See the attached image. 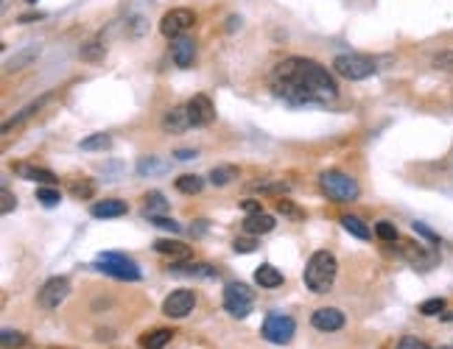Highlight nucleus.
Listing matches in <instances>:
<instances>
[{
	"label": "nucleus",
	"mask_w": 453,
	"mask_h": 349,
	"mask_svg": "<svg viewBox=\"0 0 453 349\" xmlns=\"http://www.w3.org/2000/svg\"><path fill=\"white\" fill-rule=\"evenodd\" d=\"M232 249H235L238 254H250V251H255V249H258V243H255V235H250V238H235Z\"/></svg>",
	"instance_id": "obj_40"
},
{
	"label": "nucleus",
	"mask_w": 453,
	"mask_h": 349,
	"mask_svg": "<svg viewBox=\"0 0 453 349\" xmlns=\"http://www.w3.org/2000/svg\"><path fill=\"white\" fill-rule=\"evenodd\" d=\"M375 235H378L381 240L392 243V240H397V227H395L392 221H378V224H375Z\"/></svg>",
	"instance_id": "obj_36"
},
{
	"label": "nucleus",
	"mask_w": 453,
	"mask_h": 349,
	"mask_svg": "<svg viewBox=\"0 0 453 349\" xmlns=\"http://www.w3.org/2000/svg\"><path fill=\"white\" fill-rule=\"evenodd\" d=\"M227 23H230V25H227V28H230V31H232V28H235V25H241V20H238V17H230V20H227Z\"/></svg>",
	"instance_id": "obj_48"
},
{
	"label": "nucleus",
	"mask_w": 453,
	"mask_h": 349,
	"mask_svg": "<svg viewBox=\"0 0 453 349\" xmlns=\"http://www.w3.org/2000/svg\"><path fill=\"white\" fill-rule=\"evenodd\" d=\"M333 70L342 78H347V81H364V78L378 73L375 62L369 56H361V54H342V56H336L333 59Z\"/></svg>",
	"instance_id": "obj_6"
},
{
	"label": "nucleus",
	"mask_w": 453,
	"mask_h": 349,
	"mask_svg": "<svg viewBox=\"0 0 453 349\" xmlns=\"http://www.w3.org/2000/svg\"><path fill=\"white\" fill-rule=\"evenodd\" d=\"M96 271H104L115 280H126V282H137L140 280V269L135 260H129L126 254H118V251H101L98 254V263L90 266Z\"/></svg>",
	"instance_id": "obj_4"
},
{
	"label": "nucleus",
	"mask_w": 453,
	"mask_h": 349,
	"mask_svg": "<svg viewBox=\"0 0 453 349\" xmlns=\"http://www.w3.org/2000/svg\"><path fill=\"white\" fill-rule=\"evenodd\" d=\"M25 3H36V0H25Z\"/></svg>",
	"instance_id": "obj_50"
},
{
	"label": "nucleus",
	"mask_w": 453,
	"mask_h": 349,
	"mask_svg": "<svg viewBox=\"0 0 453 349\" xmlns=\"http://www.w3.org/2000/svg\"><path fill=\"white\" fill-rule=\"evenodd\" d=\"M283 271L280 269H274L272 263H263V266H258V271H255V282L261 285V288H277V285H283Z\"/></svg>",
	"instance_id": "obj_20"
},
{
	"label": "nucleus",
	"mask_w": 453,
	"mask_h": 349,
	"mask_svg": "<svg viewBox=\"0 0 453 349\" xmlns=\"http://www.w3.org/2000/svg\"><path fill=\"white\" fill-rule=\"evenodd\" d=\"M188 117H190V126H210L216 120V106L208 95H193L188 104Z\"/></svg>",
	"instance_id": "obj_11"
},
{
	"label": "nucleus",
	"mask_w": 453,
	"mask_h": 349,
	"mask_svg": "<svg viewBox=\"0 0 453 349\" xmlns=\"http://www.w3.org/2000/svg\"><path fill=\"white\" fill-rule=\"evenodd\" d=\"M171 338H174L171 330H151V333L140 335V344H143L146 349H162L166 344H171Z\"/></svg>",
	"instance_id": "obj_23"
},
{
	"label": "nucleus",
	"mask_w": 453,
	"mask_h": 349,
	"mask_svg": "<svg viewBox=\"0 0 453 349\" xmlns=\"http://www.w3.org/2000/svg\"><path fill=\"white\" fill-rule=\"evenodd\" d=\"M336 274H339V263L331 251H313L311 260L305 263V271H302V280L308 285L311 293H327L336 282Z\"/></svg>",
	"instance_id": "obj_2"
},
{
	"label": "nucleus",
	"mask_w": 453,
	"mask_h": 349,
	"mask_svg": "<svg viewBox=\"0 0 453 349\" xmlns=\"http://www.w3.org/2000/svg\"><path fill=\"white\" fill-rule=\"evenodd\" d=\"M411 227H415V232H417V235H423V238H426V240H428L431 246H439V235H434V232H431V229H428L426 224L415 221V224H411Z\"/></svg>",
	"instance_id": "obj_42"
},
{
	"label": "nucleus",
	"mask_w": 453,
	"mask_h": 349,
	"mask_svg": "<svg viewBox=\"0 0 453 349\" xmlns=\"http://www.w3.org/2000/svg\"><path fill=\"white\" fill-rule=\"evenodd\" d=\"M342 227H344L353 238H358V240H369V235H373V232H369V227L361 221V218H355V215H344V218H342Z\"/></svg>",
	"instance_id": "obj_24"
},
{
	"label": "nucleus",
	"mask_w": 453,
	"mask_h": 349,
	"mask_svg": "<svg viewBox=\"0 0 453 349\" xmlns=\"http://www.w3.org/2000/svg\"><path fill=\"white\" fill-rule=\"evenodd\" d=\"M311 324L322 333H336L344 327V313L339 308H319V311H313Z\"/></svg>",
	"instance_id": "obj_12"
},
{
	"label": "nucleus",
	"mask_w": 453,
	"mask_h": 349,
	"mask_svg": "<svg viewBox=\"0 0 453 349\" xmlns=\"http://www.w3.org/2000/svg\"><path fill=\"white\" fill-rule=\"evenodd\" d=\"M174 157H177V159H182V162H188V159H193V157H196V151H188V148H179V151H177Z\"/></svg>",
	"instance_id": "obj_46"
},
{
	"label": "nucleus",
	"mask_w": 453,
	"mask_h": 349,
	"mask_svg": "<svg viewBox=\"0 0 453 349\" xmlns=\"http://www.w3.org/2000/svg\"><path fill=\"white\" fill-rule=\"evenodd\" d=\"M36 201H43V207H56L62 201V193L56 188H39L36 190Z\"/></svg>",
	"instance_id": "obj_35"
},
{
	"label": "nucleus",
	"mask_w": 453,
	"mask_h": 349,
	"mask_svg": "<svg viewBox=\"0 0 453 349\" xmlns=\"http://www.w3.org/2000/svg\"><path fill=\"white\" fill-rule=\"evenodd\" d=\"M129 212V204L120 201V199H104V201H96L90 207V215L93 218H120Z\"/></svg>",
	"instance_id": "obj_18"
},
{
	"label": "nucleus",
	"mask_w": 453,
	"mask_h": 349,
	"mask_svg": "<svg viewBox=\"0 0 453 349\" xmlns=\"http://www.w3.org/2000/svg\"><path fill=\"white\" fill-rule=\"evenodd\" d=\"M39 17H43V14H23L20 23H31V20H39Z\"/></svg>",
	"instance_id": "obj_47"
},
{
	"label": "nucleus",
	"mask_w": 453,
	"mask_h": 349,
	"mask_svg": "<svg viewBox=\"0 0 453 349\" xmlns=\"http://www.w3.org/2000/svg\"><path fill=\"white\" fill-rule=\"evenodd\" d=\"M193 23H196V14L190 9H171V12L162 14L159 31H162V36H168V39H179L188 28H193Z\"/></svg>",
	"instance_id": "obj_8"
},
{
	"label": "nucleus",
	"mask_w": 453,
	"mask_h": 349,
	"mask_svg": "<svg viewBox=\"0 0 453 349\" xmlns=\"http://www.w3.org/2000/svg\"><path fill=\"white\" fill-rule=\"evenodd\" d=\"M168 271L174 277H193V280H216L219 269L208 266V263H171Z\"/></svg>",
	"instance_id": "obj_13"
},
{
	"label": "nucleus",
	"mask_w": 453,
	"mask_h": 349,
	"mask_svg": "<svg viewBox=\"0 0 453 349\" xmlns=\"http://www.w3.org/2000/svg\"><path fill=\"white\" fill-rule=\"evenodd\" d=\"M93 193H96L93 182H73L70 185V196L73 199H93Z\"/></svg>",
	"instance_id": "obj_37"
},
{
	"label": "nucleus",
	"mask_w": 453,
	"mask_h": 349,
	"mask_svg": "<svg viewBox=\"0 0 453 349\" xmlns=\"http://www.w3.org/2000/svg\"><path fill=\"white\" fill-rule=\"evenodd\" d=\"M261 210H263V207H261V201H255V199H246V201H243V212H246V215L261 212Z\"/></svg>",
	"instance_id": "obj_45"
},
{
	"label": "nucleus",
	"mask_w": 453,
	"mask_h": 349,
	"mask_svg": "<svg viewBox=\"0 0 453 349\" xmlns=\"http://www.w3.org/2000/svg\"><path fill=\"white\" fill-rule=\"evenodd\" d=\"M434 67L437 70H445V73H453V51H442L434 56Z\"/></svg>",
	"instance_id": "obj_39"
},
{
	"label": "nucleus",
	"mask_w": 453,
	"mask_h": 349,
	"mask_svg": "<svg viewBox=\"0 0 453 349\" xmlns=\"http://www.w3.org/2000/svg\"><path fill=\"white\" fill-rule=\"evenodd\" d=\"M171 56H174V65L177 67H190L193 65V59H196V42L193 39H188V36H179V39H174V45H171Z\"/></svg>",
	"instance_id": "obj_16"
},
{
	"label": "nucleus",
	"mask_w": 453,
	"mask_h": 349,
	"mask_svg": "<svg viewBox=\"0 0 453 349\" xmlns=\"http://www.w3.org/2000/svg\"><path fill=\"white\" fill-rule=\"evenodd\" d=\"M201 188H204V179L196 177V173H185V177L177 179V190L185 196H196V193H201Z\"/></svg>",
	"instance_id": "obj_26"
},
{
	"label": "nucleus",
	"mask_w": 453,
	"mask_h": 349,
	"mask_svg": "<svg viewBox=\"0 0 453 349\" xmlns=\"http://www.w3.org/2000/svg\"><path fill=\"white\" fill-rule=\"evenodd\" d=\"M442 311H445V299H426L420 304V313L423 316H439Z\"/></svg>",
	"instance_id": "obj_38"
},
{
	"label": "nucleus",
	"mask_w": 453,
	"mask_h": 349,
	"mask_svg": "<svg viewBox=\"0 0 453 349\" xmlns=\"http://www.w3.org/2000/svg\"><path fill=\"white\" fill-rule=\"evenodd\" d=\"M208 179H210V185L224 188V185H230L232 179H238V168H235V165H219V168L210 170Z\"/></svg>",
	"instance_id": "obj_22"
},
{
	"label": "nucleus",
	"mask_w": 453,
	"mask_h": 349,
	"mask_svg": "<svg viewBox=\"0 0 453 349\" xmlns=\"http://www.w3.org/2000/svg\"><path fill=\"white\" fill-rule=\"evenodd\" d=\"M14 207H17V199L12 196V190H9V188H3V204H0V212L9 215Z\"/></svg>",
	"instance_id": "obj_44"
},
{
	"label": "nucleus",
	"mask_w": 453,
	"mask_h": 349,
	"mask_svg": "<svg viewBox=\"0 0 453 349\" xmlns=\"http://www.w3.org/2000/svg\"><path fill=\"white\" fill-rule=\"evenodd\" d=\"M104 45L101 42H87V45H81V51H78V56L85 59V62H98V59H104Z\"/></svg>",
	"instance_id": "obj_31"
},
{
	"label": "nucleus",
	"mask_w": 453,
	"mask_h": 349,
	"mask_svg": "<svg viewBox=\"0 0 453 349\" xmlns=\"http://www.w3.org/2000/svg\"><path fill=\"white\" fill-rule=\"evenodd\" d=\"M39 56V45H31V48H25V51H20L14 59H9L6 62V70L12 73V70H20V67H25L31 59H36Z\"/></svg>",
	"instance_id": "obj_29"
},
{
	"label": "nucleus",
	"mask_w": 453,
	"mask_h": 349,
	"mask_svg": "<svg viewBox=\"0 0 453 349\" xmlns=\"http://www.w3.org/2000/svg\"><path fill=\"white\" fill-rule=\"evenodd\" d=\"M272 93L291 106H324L339 98V84L313 59L288 56L274 65L269 76Z\"/></svg>",
	"instance_id": "obj_1"
},
{
	"label": "nucleus",
	"mask_w": 453,
	"mask_h": 349,
	"mask_svg": "<svg viewBox=\"0 0 453 349\" xmlns=\"http://www.w3.org/2000/svg\"><path fill=\"white\" fill-rule=\"evenodd\" d=\"M319 188L327 199L336 201V204H347V201H355L361 196L358 182L353 177H347V173H342V170H324L319 177Z\"/></svg>",
	"instance_id": "obj_3"
},
{
	"label": "nucleus",
	"mask_w": 453,
	"mask_h": 349,
	"mask_svg": "<svg viewBox=\"0 0 453 349\" xmlns=\"http://www.w3.org/2000/svg\"><path fill=\"white\" fill-rule=\"evenodd\" d=\"M403 257L408 260V263H415L417 269H423V271H428L434 263H437V254H431L426 246H420V243H403Z\"/></svg>",
	"instance_id": "obj_15"
},
{
	"label": "nucleus",
	"mask_w": 453,
	"mask_h": 349,
	"mask_svg": "<svg viewBox=\"0 0 453 349\" xmlns=\"http://www.w3.org/2000/svg\"><path fill=\"white\" fill-rule=\"evenodd\" d=\"M255 308V293L250 285L243 282H230L224 288V311L232 316V319H246Z\"/></svg>",
	"instance_id": "obj_5"
},
{
	"label": "nucleus",
	"mask_w": 453,
	"mask_h": 349,
	"mask_svg": "<svg viewBox=\"0 0 453 349\" xmlns=\"http://www.w3.org/2000/svg\"><path fill=\"white\" fill-rule=\"evenodd\" d=\"M0 344H3V349H20L25 344V335L17 330H3L0 333Z\"/></svg>",
	"instance_id": "obj_33"
},
{
	"label": "nucleus",
	"mask_w": 453,
	"mask_h": 349,
	"mask_svg": "<svg viewBox=\"0 0 453 349\" xmlns=\"http://www.w3.org/2000/svg\"><path fill=\"white\" fill-rule=\"evenodd\" d=\"M274 207H277V212H280L283 218H294V221H302V218H305V212H302L300 207H294L291 201H285V199L274 201Z\"/></svg>",
	"instance_id": "obj_32"
},
{
	"label": "nucleus",
	"mask_w": 453,
	"mask_h": 349,
	"mask_svg": "<svg viewBox=\"0 0 453 349\" xmlns=\"http://www.w3.org/2000/svg\"><path fill=\"white\" fill-rule=\"evenodd\" d=\"M397 349H431V346L423 338H417V335H403L400 344H397Z\"/></svg>",
	"instance_id": "obj_41"
},
{
	"label": "nucleus",
	"mask_w": 453,
	"mask_h": 349,
	"mask_svg": "<svg viewBox=\"0 0 453 349\" xmlns=\"http://www.w3.org/2000/svg\"><path fill=\"white\" fill-rule=\"evenodd\" d=\"M274 215H269V212H252V215H246L243 218V232L246 235H266V232H272L274 229Z\"/></svg>",
	"instance_id": "obj_17"
},
{
	"label": "nucleus",
	"mask_w": 453,
	"mask_h": 349,
	"mask_svg": "<svg viewBox=\"0 0 453 349\" xmlns=\"http://www.w3.org/2000/svg\"><path fill=\"white\" fill-rule=\"evenodd\" d=\"M185 128H190V117H188V109L185 106H174L162 115V132L168 135H182Z\"/></svg>",
	"instance_id": "obj_14"
},
{
	"label": "nucleus",
	"mask_w": 453,
	"mask_h": 349,
	"mask_svg": "<svg viewBox=\"0 0 453 349\" xmlns=\"http://www.w3.org/2000/svg\"><path fill=\"white\" fill-rule=\"evenodd\" d=\"M196 308V293L188 291V288H179V291H171L162 302V313L168 319H185L190 311Z\"/></svg>",
	"instance_id": "obj_10"
},
{
	"label": "nucleus",
	"mask_w": 453,
	"mask_h": 349,
	"mask_svg": "<svg viewBox=\"0 0 453 349\" xmlns=\"http://www.w3.org/2000/svg\"><path fill=\"white\" fill-rule=\"evenodd\" d=\"M154 251H157V254H168V257H174V260H185V257H190V249H188L185 243H179V240H171V238H159V240H154Z\"/></svg>",
	"instance_id": "obj_19"
},
{
	"label": "nucleus",
	"mask_w": 453,
	"mask_h": 349,
	"mask_svg": "<svg viewBox=\"0 0 453 349\" xmlns=\"http://www.w3.org/2000/svg\"><path fill=\"white\" fill-rule=\"evenodd\" d=\"M255 190H263V193H285L288 185L285 182H263V185H255Z\"/></svg>",
	"instance_id": "obj_43"
},
{
	"label": "nucleus",
	"mask_w": 453,
	"mask_h": 349,
	"mask_svg": "<svg viewBox=\"0 0 453 349\" xmlns=\"http://www.w3.org/2000/svg\"><path fill=\"white\" fill-rule=\"evenodd\" d=\"M14 170L20 173L23 179H28V182H43V185H54L56 182V177L51 170H45V168H34V165H14Z\"/></svg>",
	"instance_id": "obj_21"
},
{
	"label": "nucleus",
	"mask_w": 453,
	"mask_h": 349,
	"mask_svg": "<svg viewBox=\"0 0 453 349\" xmlns=\"http://www.w3.org/2000/svg\"><path fill=\"white\" fill-rule=\"evenodd\" d=\"M439 349H453V346H439Z\"/></svg>",
	"instance_id": "obj_49"
},
{
	"label": "nucleus",
	"mask_w": 453,
	"mask_h": 349,
	"mask_svg": "<svg viewBox=\"0 0 453 349\" xmlns=\"http://www.w3.org/2000/svg\"><path fill=\"white\" fill-rule=\"evenodd\" d=\"M148 221H151L154 227H159V229L171 232V235H179V232H182V227L174 221V218H166V215H148Z\"/></svg>",
	"instance_id": "obj_34"
},
{
	"label": "nucleus",
	"mask_w": 453,
	"mask_h": 349,
	"mask_svg": "<svg viewBox=\"0 0 453 349\" xmlns=\"http://www.w3.org/2000/svg\"><path fill=\"white\" fill-rule=\"evenodd\" d=\"M168 165L162 162V159H157V157H143L140 162H137V173L140 177H151V173H162Z\"/></svg>",
	"instance_id": "obj_30"
},
{
	"label": "nucleus",
	"mask_w": 453,
	"mask_h": 349,
	"mask_svg": "<svg viewBox=\"0 0 453 349\" xmlns=\"http://www.w3.org/2000/svg\"><path fill=\"white\" fill-rule=\"evenodd\" d=\"M294 333H297V322L291 316H283V313H269L263 319V327H261V335L269 344H277V346L291 344Z\"/></svg>",
	"instance_id": "obj_7"
},
{
	"label": "nucleus",
	"mask_w": 453,
	"mask_h": 349,
	"mask_svg": "<svg viewBox=\"0 0 453 349\" xmlns=\"http://www.w3.org/2000/svg\"><path fill=\"white\" fill-rule=\"evenodd\" d=\"M112 146V137L109 135H93V137H85L78 143L81 151H107Z\"/></svg>",
	"instance_id": "obj_28"
},
{
	"label": "nucleus",
	"mask_w": 453,
	"mask_h": 349,
	"mask_svg": "<svg viewBox=\"0 0 453 349\" xmlns=\"http://www.w3.org/2000/svg\"><path fill=\"white\" fill-rule=\"evenodd\" d=\"M166 210H168V201H166V196H162L159 190H151L146 196V218L148 215H162Z\"/></svg>",
	"instance_id": "obj_27"
},
{
	"label": "nucleus",
	"mask_w": 453,
	"mask_h": 349,
	"mask_svg": "<svg viewBox=\"0 0 453 349\" xmlns=\"http://www.w3.org/2000/svg\"><path fill=\"white\" fill-rule=\"evenodd\" d=\"M45 101H48V98H39V101L28 104V106H25L23 112H17V115H14L12 120H6V123H3V135H9V132H12L14 126H20V123H23V120H28V117H31L34 112H39V109H43V104H45Z\"/></svg>",
	"instance_id": "obj_25"
},
{
	"label": "nucleus",
	"mask_w": 453,
	"mask_h": 349,
	"mask_svg": "<svg viewBox=\"0 0 453 349\" xmlns=\"http://www.w3.org/2000/svg\"><path fill=\"white\" fill-rule=\"evenodd\" d=\"M67 296H70V280L67 277H51L43 288H39V293H36L39 304H43L45 311H56Z\"/></svg>",
	"instance_id": "obj_9"
}]
</instances>
